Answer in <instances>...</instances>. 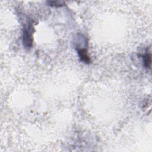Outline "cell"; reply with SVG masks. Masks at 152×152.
Instances as JSON below:
<instances>
[{"instance_id":"6da1fadb","label":"cell","mask_w":152,"mask_h":152,"mask_svg":"<svg viewBox=\"0 0 152 152\" xmlns=\"http://www.w3.org/2000/svg\"><path fill=\"white\" fill-rule=\"evenodd\" d=\"M33 26L30 23L23 28V43L26 48H30L33 45Z\"/></svg>"},{"instance_id":"7a4b0ae2","label":"cell","mask_w":152,"mask_h":152,"mask_svg":"<svg viewBox=\"0 0 152 152\" xmlns=\"http://www.w3.org/2000/svg\"><path fill=\"white\" fill-rule=\"evenodd\" d=\"M77 50L80 61L87 64L90 63V58L88 55L87 50L86 48H78Z\"/></svg>"},{"instance_id":"3957f363","label":"cell","mask_w":152,"mask_h":152,"mask_svg":"<svg viewBox=\"0 0 152 152\" xmlns=\"http://www.w3.org/2000/svg\"><path fill=\"white\" fill-rule=\"evenodd\" d=\"M142 58L143 59L144 65L145 67L147 68H150L151 63V57L150 52H147L145 54L142 56Z\"/></svg>"},{"instance_id":"277c9868","label":"cell","mask_w":152,"mask_h":152,"mask_svg":"<svg viewBox=\"0 0 152 152\" xmlns=\"http://www.w3.org/2000/svg\"><path fill=\"white\" fill-rule=\"evenodd\" d=\"M50 6L51 7H62L65 4V2L64 1H48L47 2Z\"/></svg>"}]
</instances>
